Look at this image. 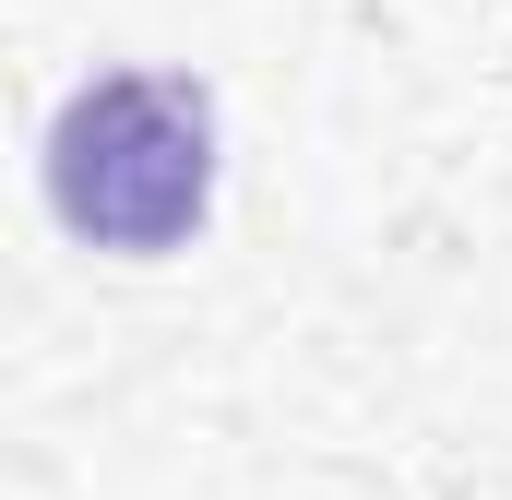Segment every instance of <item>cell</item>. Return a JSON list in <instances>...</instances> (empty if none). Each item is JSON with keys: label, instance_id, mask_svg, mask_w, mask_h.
<instances>
[{"label": "cell", "instance_id": "1", "mask_svg": "<svg viewBox=\"0 0 512 500\" xmlns=\"http://www.w3.org/2000/svg\"><path fill=\"white\" fill-rule=\"evenodd\" d=\"M36 179H48V215L84 250L155 262L215 215V96L191 72H96L60 96Z\"/></svg>", "mask_w": 512, "mask_h": 500}]
</instances>
